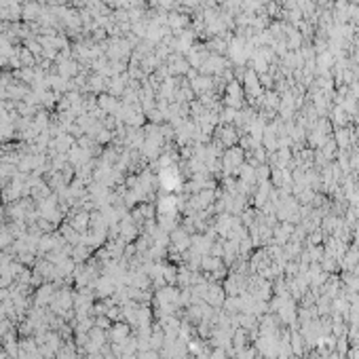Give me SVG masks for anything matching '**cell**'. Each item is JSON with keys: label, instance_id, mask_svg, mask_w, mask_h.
Returning a JSON list of instances; mask_svg holds the SVG:
<instances>
[{"label": "cell", "instance_id": "3957f363", "mask_svg": "<svg viewBox=\"0 0 359 359\" xmlns=\"http://www.w3.org/2000/svg\"><path fill=\"white\" fill-rule=\"evenodd\" d=\"M167 26L178 34V32H182V30H186V28H188V17H186V15L171 13V15L167 17Z\"/></svg>", "mask_w": 359, "mask_h": 359}, {"label": "cell", "instance_id": "5b68a950", "mask_svg": "<svg viewBox=\"0 0 359 359\" xmlns=\"http://www.w3.org/2000/svg\"><path fill=\"white\" fill-rule=\"evenodd\" d=\"M99 106L104 108L106 112H116V110H118L114 95H101V97H99Z\"/></svg>", "mask_w": 359, "mask_h": 359}, {"label": "cell", "instance_id": "7a4b0ae2", "mask_svg": "<svg viewBox=\"0 0 359 359\" xmlns=\"http://www.w3.org/2000/svg\"><path fill=\"white\" fill-rule=\"evenodd\" d=\"M190 87H192L194 93L201 97V95L211 93V91H213V80H211V76H205V74H203V76L192 78V80H190Z\"/></svg>", "mask_w": 359, "mask_h": 359}, {"label": "cell", "instance_id": "8992f818", "mask_svg": "<svg viewBox=\"0 0 359 359\" xmlns=\"http://www.w3.org/2000/svg\"><path fill=\"white\" fill-rule=\"evenodd\" d=\"M222 140L226 142V144H232L234 140H237V136H234V131H232L230 127H224V129H222Z\"/></svg>", "mask_w": 359, "mask_h": 359}, {"label": "cell", "instance_id": "6da1fadb", "mask_svg": "<svg viewBox=\"0 0 359 359\" xmlns=\"http://www.w3.org/2000/svg\"><path fill=\"white\" fill-rule=\"evenodd\" d=\"M245 91H243V87L239 85V80H230L228 83V87H226V104H228V108H241L243 106V101H245Z\"/></svg>", "mask_w": 359, "mask_h": 359}, {"label": "cell", "instance_id": "277c9868", "mask_svg": "<svg viewBox=\"0 0 359 359\" xmlns=\"http://www.w3.org/2000/svg\"><path fill=\"white\" fill-rule=\"evenodd\" d=\"M22 15H24L26 19H40L45 13H43V9H40V5H36V3H28V5L24 7Z\"/></svg>", "mask_w": 359, "mask_h": 359}]
</instances>
